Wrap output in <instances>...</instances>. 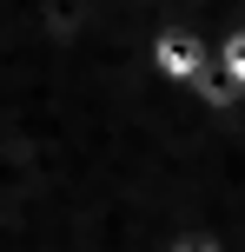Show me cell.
I'll list each match as a JSON object with an SVG mask.
<instances>
[{"label": "cell", "mask_w": 245, "mask_h": 252, "mask_svg": "<svg viewBox=\"0 0 245 252\" xmlns=\"http://www.w3.org/2000/svg\"><path fill=\"white\" fill-rule=\"evenodd\" d=\"M212 60H219V40H212L206 27H159V33L146 40V73L166 80V87H192Z\"/></svg>", "instance_id": "6da1fadb"}]
</instances>
